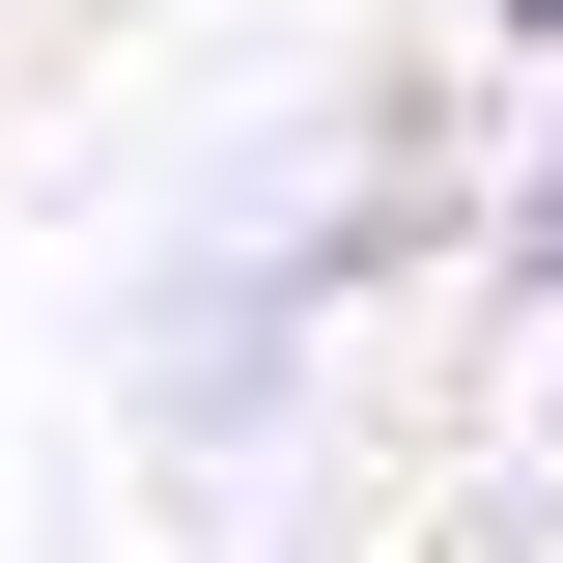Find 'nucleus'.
<instances>
[{
	"mask_svg": "<svg viewBox=\"0 0 563 563\" xmlns=\"http://www.w3.org/2000/svg\"><path fill=\"white\" fill-rule=\"evenodd\" d=\"M479 29H507V57H563V0H479Z\"/></svg>",
	"mask_w": 563,
	"mask_h": 563,
	"instance_id": "obj_2",
	"label": "nucleus"
},
{
	"mask_svg": "<svg viewBox=\"0 0 563 563\" xmlns=\"http://www.w3.org/2000/svg\"><path fill=\"white\" fill-rule=\"evenodd\" d=\"M479 282H507V310H563V141L507 169V225H479Z\"/></svg>",
	"mask_w": 563,
	"mask_h": 563,
	"instance_id": "obj_1",
	"label": "nucleus"
}]
</instances>
